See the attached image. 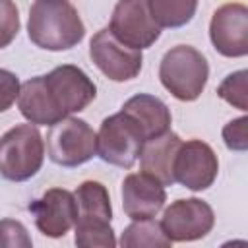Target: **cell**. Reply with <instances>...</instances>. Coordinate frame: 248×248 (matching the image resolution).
Instances as JSON below:
<instances>
[{
	"instance_id": "1",
	"label": "cell",
	"mask_w": 248,
	"mask_h": 248,
	"mask_svg": "<svg viewBox=\"0 0 248 248\" xmlns=\"http://www.w3.org/2000/svg\"><path fill=\"white\" fill-rule=\"evenodd\" d=\"M27 33L39 48L58 52L76 46L85 35V25L72 2L37 0L29 8Z\"/></svg>"
},
{
	"instance_id": "2",
	"label": "cell",
	"mask_w": 248,
	"mask_h": 248,
	"mask_svg": "<svg viewBox=\"0 0 248 248\" xmlns=\"http://www.w3.org/2000/svg\"><path fill=\"white\" fill-rule=\"evenodd\" d=\"M207 78L209 66L205 56L190 45H176L167 50L159 66L163 87L178 101H196L205 89Z\"/></svg>"
},
{
	"instance_id": "3",
	"label": "cell",
	"mask_w": 248,
	"mask_h": 248,
	"mask_svg": "<svg viewBox=\"0 0 248 248\" xmlns=\"http://www.w3.org/2000/svg\"><path fill=\"white\" fill-rule=\"evenodd\" d=\"M45 159L41 132L31 124H17L0 138V174L12 182L35 176Z\"/></svg>"
},
{
	"instance_id": "4",
	"label": "cell",
	"mask_w": 248,
	"mask_h": 248,
	"mask_svg": "<svg viewBox=\"0 0 248 248\" xmlns=\"http://www.w3.org/2000/svg\"><path fill=\"white\" fill-rule=\"evenodd\" d=\"M46 151L52 163L60 167H79L97 153V134L81 118H64L50 126Z\"/></svg>"
},
{
	"instance_id": "5",
	"label": "cell",
	"mask_w": 248,
	"mask_h": 248,
	"mask_svg": "<svg viewBox=\"0 0 248 248\" xmlns=\"http://www.w3.org/2000/svg\"><path fill=\"white\" fill-rule=\"evenodd\" d=\"M143 136L138 126L124 114L116 112L103 120L97 134V153L105 163L132 169L140 157Z\"/></svg>"
},
{
	"instance_id": "6",
	"label": "cell",
	"mask_w": 248,
	"mask_h": 248,
	"mask_svg": "<svg viewBox=\"0 0 248 248\" xmlns=\"http://www.w3.org/2000/svg\"><path fill=\"white\" fill-rule=\"evenodd\" d=\"M215 225L213 209L207 202L186 198L172 202L165 213L161 227L170 242H194L203 238Z\"/></svg>"
},
{
	"instance_id": "7",
	"label": "cell",
	"mask_w": 248,
	"mask_h": 248,
	"mask_svg": "<svg viewBox=\"0 0 248 248\" xmlns=\"http://www.w3.org/2000/svg\"><path fill=\"white\" fill-rule=\"evenodd\" d=\"M108 31L126 46L141 50L151 46L159 35L161 27L153 21L145 0H122L114 6Z\"/></svg>"
},
{
	"instance_id": "8",
	"label": "cell",
	"mask_w": 248,
	"mask_h": 248,
	"mask_svg": "<svg viewBox=\"0 0 248 248\" xmlns=\"http://www.w3.org/2000/svg\"><path fill=\"white\" fill-rule=\"evenodd\" d=\"M45 78V85L64 118L83 110L97 95V87L91 78L74 64L56 66Z\"/></svg>"
},
{
	"instance_id": "9",
	"label": "cell",
	"mask_w": 248,
	"mask_h": 248,
	"mask_svg": "<svg viewBox=\"0 0 248 248\" xmlns=\"http://www.w3.org/2000/svg\"><path fill=\"white\" fill-rule=\"evenodd\" d=\"M89 56L93 64L112 81L134 79L141 70V50L122 45L108 27L97 31L89 43Z\"/></svg>"
},
{
	"instance_id": "10",
	"label": "cell",
	"mask_w": 248,
	"mask_h": 248,
	"mask_svg": "<svg viewBox=\"0 0 248 248\" xmlns=\"http://www.w3.org/2000/svg\"><path fill=\"white\" fill-rule=\"evenodd\" d=\"M209 37L215 50L229 58L248 54V6L227 2L219 6L209 23Z\"/></svg>"
},
{
	"instance_id": "11",
	"label": "cell",
	"mask_w": 248,
	"mask_h": 248,
	"mask_svg": "<svg viewBox=\"0 0 248 248\" xmlns=\"http://www.w3.org/2000/svg\"><path fill=\"white\" fill-rule=\"evenodd\" d=\"M219 161L215 151L202 140H190L180 145L174 161V182L188 190L202 192L217 178Z\"/></svg>"
},
{
	"instance_id": "12",
	"label": "cell",
	"mask_w": 248,
	"mask_h": 248,
	"mask_svg": "<svg viewBox=\"0 0 248 248\" xmlns=\"http://www.w3.org/2000/svg\"><path fill=\"white\" fill-rule=\"evenodd\" d=\"M29 211L35 217L37 229L48 238L64 236L78 217L76 198L64 188L46 190L39 200L29 205Z\"/></svg>"
},
{
	"instance_id": "13",
	"label": "cell",
	"mask_w": 248,
	"mask_h": 248,
	"mask_svg": "<svg viewBox=\"0 0 248 248\" xmlns=\"http://www.w3.org/2000/svg\"><path fill=\"white\" fill-rule=\"evenodd\" d=\"M165 186L145 172H132L122 182V207L132 221H147L165 205Z\"/></svg>"
},
{
	"instance_id": "14",
	"label": "cell",
	"mask_w": 248,
	"mask_h": 248,
	"mask_svg": "<svg viewBox=\"0 0 248 248\" xmlns=\"http://www.w3.org/2000/svg\"><path fill=\"white\" fill-rule=\"evenodd\" d=\"M182 145V140L174 132H165L153 140H147L140 151L141 172L153 176L163 186L174 184V161Z\"/></svg>"
},
{
	"instance_id": "15",
	"label": "cell",
	"mask_w": 248,
	"mask_h": 248,
	"mask_svg": "<svg viewBox=\"0 0 248 248\" xmlns=\"http://www.w3.org/2000/svg\"><path fill=\"white\" fill-rule=\"evenodd\" d=\"M120 112H124L138 126L140 134L143 136V141L153 140V138L169 132V126L172 120L169 107L161 99L147 95V93H140V95L130 97L122 105Z\"/></svg>"
},
{
	"instance_id": "16",
	"label": "cell",
	"mask_w": 248,
	"mask_h": 248,
	"mask_svg": "<svg viewBox=\"0 0 248 248\" xmlns=\"http://www.w3.org/2000/svg\"><path fill=\"white\" fill-rule=\"evenodd\" d=\"M17 107L19 112L31 122V124H41V126H54L56 122L64 120L62 112L56 108L46 85L45 78L37 76L19 85V95H17Z\"/></svg>"
},
{
	"instance_id": "17",
	"label": "cell",
	"mask_w": 248,
	"mask_h": 248,
	"mask_svg": "<svg viewBox=\"0 0 248 248\" xmlns=\"http://www.w3.org/2000/svg\"><path fill=\"white\" fill-rule=\"evenodd\" d=\"M76 207L78 217H91V219H112V207L107 188L97 180H85L78 186L76 194ZM76 217V219H78Z\"/></svg>"
},
{
	"instance_id": "18",
	"label": "cell",
	"mask_w": 248,
	"mask_h": 248,
	"mask_svg": "<svg viewBox=\"0 0 248 248\" xmlns=\"http://www.w3.org/2000/svg\"><path fill=\"white\" fill-rule=\"evenodd\" d=\"M120 248H172V242L165 234L157 221H134L120 234Z\"/></svg>"
},
{
	"instance_id": "19",
	"label": "cell",
	"mask_w": 248,
	"mask_h": 248,
	"mask_svg": "<svg viewBox=\"0 0 248 248\" xmlns=\"http://www.w3.org/2000/svg\"><path fill=\"white\" fill-rule=\"evenodd\" d=\"M76 248H116V238L110 221L78 217L76 219Z\"/></svg>"
},
{
	"instance_id": "20",
	"label": "cell",
	"mask_w": 248,
	"mask_h": 248,
	"mask_svg": "<svg viewBox=\"0 0 248 248\" xmlns=\"http://www.w3.org/2000/svg\"><path fill=\"white\" fill-rule=\"evenodd\" d=\"M149 14L159 27H180L192 19L198 2L194 0H149Z\"/></svg>"
},
{
	"instance_id": "21",
	"label": "cell",
	"mask_w": 248,
	"mask_h": 248,
	"mask_svg": "<svg viewBox=\"0 0 248 248\" xmlns=\"http://www.w3.org/2000/svg\"><path fill=\"white\" fill-rule=\"evenodd\" d=\"M246 78H248V72L246 70H238L234 74H229L221 85L217 87V95L227 101L229 105L240 108V110H246L248 108V93H246Z\"/></svg>"
},
{
	"instance_id": "22",
	"label": "cell",
	"mask_w": 248,
	"mask_h": 248,
	"mask_svg": "<svg viewBox=\"0 0 248 248\" xmlns=\"http://www.w3.org/2000/svg\"><path fill=\"white\" fill-rule=\"evenodd\" d=\"M0 248H33V242L19 221L0 219Z\"/></svg>"
},
{
	"instance_id": "23",
	"label": "cell",
	"mask_w": 248,
	"mask_h": 248,
	"mask_svg": "<svg viewBox=\"0 0 248 248\" xmlns=\"http://www.w3.org/2000/svg\"><path fill=\"white\" fill-rule=\"evenodd\" d=\"M19 31V14L14 2L0 0V48L8 46Z\"/></svg>"
},
{
	"instance_id": "24",
	"label": "cell",
	"mask_w": 248,
	"mask_h": 248,
	"mask_svg": "<svg viewBox=\"0 0 248 248\" xmlns=\"http://www.w3.org/2000/svg\"><path fill=\"white\" fill-rule=\"evenodd\" d=\"M223 140L229 149L246 151V147H248V118L240 116V118L231 120L223 128Z\"/></svg>"
},
{
	"instance_id": "25",
	"label": "cell",
	"mask_w": 248,
	"mask_h": 248,
	"mask_svg": "<svg viewBox=\"0 0 248 248\" xmlns=\"http://www.w3.org/2000/svg\"><path fill=\"white\" fill-rule=\"evenodd\" d=\"M19 95V79L10 70L0 68V112L8 110Z\"/></svg>"
},
{
	"instance_id": "26",
	"label": "cell",
	"mask_w": 248,
	"mask_h": 248,
	"mask_svg": "<svg viewBox=\"0 0 248 248\" xmlns=\"http://www.w3.org/2000/svg\"><path fill=\"white\" fill-rule=\"evenodd\" d=\"M219 248H248V242L246 240H229V242H225V244H221Z\"/></svg>"
}]
</instances>
